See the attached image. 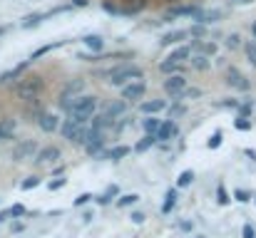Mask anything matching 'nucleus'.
I'll list each match as a JSON object with an SVG mask.
<instances>
[{
    "label": "nucleus",
    "mask_w": 256,
    "mask_h": 238,
    "mask_svg": "<svg viewBox=\"0 0 256 238\" xmlns=\"http://www.w3.org/2000/svg\"><path fill=\"white\" fill-rule=\"evenodd\" d=\"M94 109H97V97L94 94H82V97L75 99V107L68 112V119H72L80 127H87V122L92 119Z\"/></svg>",
    "instance_id": "1"
},
{
    "label": "nucleus",
    "mask_w": 256,
    "mask_h": 238,
    "mask_svg": "<svg viewBox=\"0 0 256 238\" xmlns=\"http://www.w3.org/2000/svg\"><path fill=\"white\" fill-rule=\"evenodd\" d=\"M42 89H45V79L40 77V75L20 77L18 84H15V94H18V99H22V102H35V99L42 94Z\"/></svg>",
    "instance_id": "2"
},
{
    "label": "nucleus",
    "mask_w": 256,
    "mask_h": 238,
    "mask_svg": "<svg viewBox=\"0 0 256 238\" xmlns=\"http://www.w3.org/2000/svg\"><path fill=\"white\" fill-rule=\"evenodd\" d=\"M137 79H144V70L137 67V65H122V67L110 70V82L114 87H120V89L124 84H130V82H137Z\"/></svg>",
    "instance_id": "3"
},
{
    "label": "nucleus",
    "mask_w": 256,
    "mask_h": 238,
    "mask_svg": "<svg viewBox=\"0 0 256 238\" xmlns=\"http://www.w3.org/2000/svg\"><path fill=\"white\" fill-rule=\"evenodd\" d=\"M38 152H40L38 142H35V139H25V142L15 144V149H12V161H25V159H32V157H38Z\"/></svg>",
    "instance_id": "4"
},
{
    "label": "nucleus",
    "mask_w": 256,
    "mask_h": 238,
    "mask_svg": "<svg viewBox=\"0 0 256 238\" xmlns=\"http://www.w3.org/2000/svg\"><path fill=\"white\" fill-rule=\"evenodd\" d=\"M144 92H147V82L144 79H137V82H130V84H124L122 87V99L130 104V102H140L142 97H144Z\"/></svg>",
    "instance_id": "5"
},
{
    "label": "nucleus",
    "mask_w": 256,
    "mask_h": 238,
    "mask_svg": "<svg viewBox=\"0 0 256 238\" xmlns=\"http://www.w3.org/2000/svg\"><path fill=\"white\" fill-rule=\"evenodd\" d=\"M162 89L170 94V97H182L186 92V77L184 75H172L170 79H164Z\"/></svg>",
    "instance_id": "6"
},
{
    "label": "nucleus",
    "mask_w": 256,
    "mask_h": 238,
    "mask_svg": "<svg viewBox=\"0 0 256 238\" xmlns=\"http://www.w3.org/2000/svg\"><path fill=\"white\" fill-rule=\"evenodd\" d=\"M226 84L234 87V89H242V92H249V89H252V82L244 77L236 67H229V70H226Z\"/></svg>",
    "instance_id": "7"
},
{
    "label": "nucleus",
    "mask_w": 256,
    "mask_h": 238,
    "mask_svg": "<svg viewBox=\"0 0 256 238\" xmlns=\"http://www.w3.org/2000/svg\"><path fill=\"white\" fill-rule=\"evenodd\" d=\"M124 112H127V102H124V99H114V102H110V104H104V107H102V114H104V117H110L112 122H117Z\"/></svg>",
    "instance_id": "8"
},
{
    "label": "nucleus",
    "mask_w": 256,
    "mask_h": 238,
    "mask_svg": "<svg viewBox=\"0 0 256 238\" xmlns=\"http://www.w3.org/2000/svg\"><path fill=\"white\" fill-rule=\"evenodd\" d=\"M179 134V127L172 122V119H162V124H160V129H157V142H170V139H174Z\"/></svg>",
    "instance_id": "9"
},
{
    "label": "nucleus",
    "mask_w": 256,
    "mask_h": 238,
    "mask_svg": "<svg viewBox=\"0 0 256 238\" xmlns=\"http://www.w3.org/2000/svg\"><path fill=\"white\" fill-rule=\"evenodd\" d=\"M199 10H202L199 5H174L170 10V15L164 17V22H170L172 17H196Z\"/></svg>",
    "instance_id": "10"
},
{
    "label": "nucleus",
    "mask_w": 256,
    "mask_h": 238,
    "mask_svg": "<svg viewBox=\"0 0 256 238\" xmlns=\"http://www.w3.org/2000/svg\"><path fill=\"white\" fill-rule=\"evenodd\" d=\"M38 127L50 134V132H58V129H60V119H58L55 114H50V112H42L40 119H38Z\"/></svg>",
    "instance_id": "11"
},
{
    "label": "nucleus",
    "mask_w": 256,
    "mask_h": 238,
    "mask_svg": "<svg viewBox=\"0 0 256 238\" xmlns=\"http://www.w3.org/2000/svg\"><path fill=\"white\" fill-rule=\"evenodd\" d=\"M147 2H150V0H122L120 15H137V12H142V10L147 7Z\"/></svg>",
    "instance_id": "12"
},
{
    "label": "nucleus",
    "mask_w": 256,
    "mask_h": 238,
    "mask_svg": "<svg viewBox=\"0 0 256 238\" xmlns=\"http://www.w3.org/2000/svg\"><path fill=\"white\" fill-rule=\"evenodd\" d=\"M164 109H167V99H150V102H142L140 104V112L147 114V117H152L157 112H164Z\"/></svg>",
    "instance_id": "13"
},
{
    "label": "nucleus",
    "mask_w": 256,
    "mask_h": 238,
    "mask_svg": "<svg viewBox=\"0 0 256 238\" xmlns=\"http://www.w3.org/2000/svg\"><path fill=\"white\" fill-rule=\"evenodd\" d=\"M28 65H30V60H25V62H20L18 67H12V70L2 72V75H0V84H10V82L20 79V77H22V72L28 70Z\"/></svg>",
    "instance_id": "14"
},
{
    "label": "nucleus",
    "mask_w": 256,
    "mask_h": 238,
    "mask_svg": "<svg viewBox=\"0 0 256 238\" xmlns=\"http://www.w3.org/2000/svg\"><path fill=\"white\" fill-rule=\"evenodd\" d=\"M82 89H85V79L75 77V79H70V82L62 87V92H60V94H65V97H82Z\"/></svg>",
    "instance_id": "15"
},
{
    "label": "nucleus",
    "mask_w": 256,
    "mask_h": 238,
    "mask_svg": "<svg viewBox=\"0 0 256 238\" xmlns=\"http://www.w3.org/2000/svg\"><path fill=\"white\" fill-rule=\"evenodd\" d=\"M60 157H62V154H60L58 147H42V149L38 152L35 161H38V164H50V161H58Z\"/></svg>",
    "instance_id": "16"
},
{
    "label": "nucleus",
    "mask_w": 256,
    "mask_h": 238,
    "mask_svg": "<svg viewBox=\"0 0 256 238\" xmlns=\"http://www.w3.org/2000/svg\"><path fill=\"white\" fill-rule=\"evenodd\" d=\"M216 20H222V12L219 10H199L196 12V17H194V22L196 25H209V22H216Z\"/></svg>",
    "instance_id": "17"
},
{
    "label": "nucleus",
    "mask_w": 256,
    "mask_h": 238,
    "mask_svg": "<svg viewBox=\"0 0 256 238\" xmlns=\"http://www.w3.org/2000/svg\"><path fill=\"white\" fill-rule=\"evenodd\" d=\"M50 15L48 12H30V15H25L22 20H20V25H22V30H32V27H38L42 20H48Z\"/></svg>",
    "instance_id": "18"
},
{
    "label": "nucleus",
    "mask_w": 256,
    "mask_h": 238,
    "mask_svg": "<svg viewBox=\"0 0 256 238\" xmlns=\"http://www.w3.org/2000/svg\"><path fill=\"white\" fill-rule=\"evenodd\" d=\"M189 37V30H172L167 35H162V40H160V45L162 47H170L174 42H182V40H186Z\"/></svg>",
    "instance_id": "19"
},
{
    "label": "nucleus",
    "mask_w": 256,
    "mask_h": 238,
    "mask_svg": "<svg viewBox=\"0 0 256 238\" xmlns=\"http://www.w3.org/2000/svg\"><path fill=\"white\" fill-rule=\"evenodd\" d=\"M82 45H85L90 52H102L104 50V40L100 35H85L82 37Z\"/></svg>",
    "instance_id": "20"
},
{
    "label": "nucleus",
    "mask_w": 256,
    "mask_h": 238,
    "mask_svg": "<svg viewBox=\"0 0 256 238\" xmlns=\"http://www.w3.org/2000/svg\"><path fill=\"white\" fill-rule=\"evenodd\" d=\"M167 60H170V62H179V65H182L184 60H192V47H189V45H182V47H176V50L172 52Z\"/></svg>",
    "instance_id": "21"
},
{
    "label": "nucleus",
    "mask_w": 256,
    "mask_h": 238,
    "mask_svg": "<svg viewBox=\"0 0 256 238\" xmlns=\"http://www.w3.org/2000/svg\"><path fill=\"white\" fill-rule=\"evenodd\" d=\"M127 154H130V147H124V144H122V147H112L110 152H102L100 157L110 159V161H120V159H124Z\"/></svg>",
    "instance_id": "22"
},
{
    "label": "nucleus",
    "mask_w": 256,
    "mask_h": 238,
    "mask_svg": "<svg viewBox=\"0 0 256 238\" xmlns=\"http://www.w3.org/2000/svg\"><path fill=\"white\" fill-rule=\"evenodd\" d=\"M176 199H179V189L174 186L167 191V196H164V204H162V214H170L172 209H174V204H176Z\"/></svg>",
    "instance_id": "23"
},
{
    "label": "nucleus",
    "mask_w": 256,
    "mask_h": 238,
    "mask_svg": "<svg viewBox=\"0 0 256 238\" xmlns=\"http://www.w3.org/2000/svg\"><path fill=\"white\" fill-rule=\"evenodd\" d=\"M154 144H157V137H154V134H144V137L134 144V152H137V154H142V152H147V149H150V147H154Z\"/></svg>",
    "instance_id": "24"
},
{
    "label": "nucleus",
    "mask_w": 256,
    "mask_h": 238,
    "mask_svg": "<svg viewBox=\"0 0 256 238\" xmlns=\"http://www.w3.org/2000/svg\"><path fill=\"white\" fill-rule=\"evenodd\" d=\"M160 124H162V119H157V117H144V119H142V129H144V134H157Z\"/></svg>",
    "instance_id": "25"
},
{
    "label": "nucleus",
    "mask_w": 256,
    "mask_h": 238,
    "mask_svg": "<svg viewBox=\"0 0 256 238\" xmlns=\"http://www.w3.org/2000/svg\"><path fill=\"white\" fill-rule=\"evenodd\" d=\"M192 67L199 70V72H206V70L212 67V62H209L206 55H194V57H192Z\"/></svg>",
    "instance_id": "26"
},
{
    "label": "nucleus",
    "mask_w": 256,
    "mask_h": 238,
    "mask_svg": "<svg viewBox=\"0 0 256 238\" xmlns=\"http://www.w3.org/2000/svg\"><path fill=\"white\" fill-rule=\"evenodd\" d=\"M160 72H164V75H182V72H184V67H182L179 62H170V60H164V62L160 65Z\"/></svg>",
    "instance_id": "27"
},
{
    "label": "nucleus",
    "mask_w": 256,
    "mask_h": 238,
    "mask_svg": "<svg viewBox=\"0 0 256 238\" xmlns=\"http://www.w3.org/2000/svg\"><path fill=\"white\" fill-rule=\"evenodd\" d=\"M194 47L199 50V55H206V57H212V55L216 52V45H214V42H202V40H194Z\"/></svg>",
    "instance_id": "28"
},
{
    "label": "nucleus",
    "mask_w": 256,
    "mask_h": 238,
    "mask_svg": "<svg viewBox=\"0 0 256 238\" xmlns=\"http://www.w3.org/2000/svg\"><path fill=\"white\" fill-rule=\"evenodd\" d=\"M192 181H194V171L186 169V171H182V174L176 176V189H186Z\"/></svg>",
    "instance_id": "29"
},
{
    "label": "nucleus",
    "mask_w": 256,
    "mask_h": 238,
    "mask_svg": "<svg viewBox=\"0 0 256 238\" xmlns=\"http://www.w3.org/2000/svg\"><path fill=\"white\" fill-rule=\"evenodd\" d=\"M137 201H140V194H124V196L117 199V206L120 209H127V206H134Z\"/></svg>",
    "instance_id": "30"
},
{
    "label": "nucleus",
    "mask_w": 256,
    "mask_h": 238,
    "mask_svg": "<svg viewBox=\"0 0 256 238\" xmlns=\"http://www.w3.org/2000/svg\"><path fill=\"white\" fill-rule=\"evenodd\" d=\"M65 42H68V40H62V42H55V45H45V47H40V50H35V52L30 55V62H32V60H40L42 55H48L50 50H55V47H60V45H65Z\"/></svg>",
    "instance_id": "31"
},
{
    "label": "nucleus",
    "mask_w": 256,
    "mask_h": 238,
    "mask_svg": "<svg viewBox=\"0 0 256 238\" xmlns=\"http://www.w3.org/2000/svg\"><path fill=\"white\" fill-rule=\"evenodd\" d=\"M40 184H42L40 176H28L25 181H20V189H22V191H32V189H38Z\"/></svg>",
    "instance_id": "32"
},
{
    "label": "nucleus",
    "mask_w": 256,
    "mask_h": 238,
    "mask_svg": "<svg viewBox=\"0 0 256 238\" xmlns=\"http://www.w3.org/2000/svg\"><path fill=\"white\" fill-rule=\"evenodd\" d=\"M244 52H246V60L252 62V67H256V40L244 42Z\"/></svg>",
    "instance_id": "33"
},
{
    "label": "nucleus",
    "mask_w": 256,
    "mask_h": 238,
    "mask_svg": "<svg viewBox=\"0 0 256 238\" xmlns=\"http://www.w3.org/2000/svg\"><path fill=\"white\" fill-rule=\"evenodd\" d=\"M216 201H219L222 206H226V204L232 201V199H229V194H226V186H224V184H219V186H216Z\"/></svg>",
    "instance_id": "34"
},
{
    "label": "nucleus",
    "mask_w": 256,
    "mask_h": 238,
    "mask_svg": "<svg viewBox=\"0 0 256 238\" xmlns=\"http://www.w3.org/2000/svg\"><path fill=\"white\" fill-rule=\"evenodd\" d=\"M236 112H239V117H244V119H249V117H252V112H254V104H252V102L246 99L244 104H239V109H236Z\"/></svg>",
    "instance_id": "35"
},
{
    "label": "nucleus",
    "mask_w": 256,
    "mask_h": 238,
    "mask_svg": "<svg viewBox=\"0 0 256 238\" xmlns=\"http://www.w3.org/2000/svg\"><path fill=\"white\" fill-rule=\"evenodd\" d=\"M222 142H224V134H222V129H216V132L209 137V149H216V147H222Z\"/></svg>",
    "instance_id": "36"
},
{
    "label": "nucleus",
    "mask_w": 256,
    "mask_h": 238,
    "mask_svg": "<svg viewBox=\"0 0 256 238\" xmlns=\"http://www.w3.org/2000/svg\"><path fill=\"white\" fill-rule=\"evenodd\" d=\"M234 127H236L239 132H249V129H252V119H244V117H236V119H234Z\"/></svg>",
    "instance_id": "37"
},
{
    "label": "nucleus",
    "mask_w": 256,
    "mask_h": 238,
    "mask_svg": "<svg viewBox=\"0 0 256 238\" xmlns=\"http://www.w3.org/2000/svg\"><path fill=\"white\" fill-rule=\"evenodd\" d=\"M206 35V25H194L192 30H189V37H196V40H202Z\"/></svg>",
    "instance_id": "38"
},
{
    "label": "nucleus",
    "mask_w": 256,
    "mask_h": 238,
    "mask_svg": "<svg viewBox=\"0 0 256 238\" xmlns=\"http://www.w3.org/2000/svg\"><path fill=\"white\" fill-rule=\"evenodd\" d=\"M226 47H229V50H236V47H242V37H239L236 32H232V35L226 37Z\"/></svg>",
    "instance_id": "39"
},
{
    "label": "nucleus",
    "mask_w": 256,
    "mask_h": 238,
    "mask_svg": "<svg viewBox=\"0 0 256 238\" xmlns=\"http://www.w3.org/2000/svg\"><path fill=\"white\" fill-rule=\"evenodd\" d=\"M234 199L242 201V204H246V201H252V191H246V189H236V191H234Z\"/></svg>",
    "instance_id": "40"
},
{
    "label": "nucleus",
    "mask_w": 256,
    "mask_h": 238,
    "mask_svg": "<svg viewBox=\"0 0 256 238\" xmlns=\"http://www.w3.org/2000/svg\"><path fill=\"white\" fill-rule=\"evenodd\" d=\"M28 214V209L22 206V204H15V206H10V216L12 219H20V216H25Z\"/></svg>",
    "instance_id": "41"
},
{
    "label": "nucleus",
    "mask_w": 256,
    "mask_h": 238,
    "mask_svg": "<svg viewBox=\"0 0 256 238\" xmlns=\"http://www.w3.org/2000/svg\"><path fill=\"white\" fill-rule=\"evenodd\" d=\"M239 104H242V102H236V99H224V102H216V107H224V109H239Z\"/></svg>",
    "instance_id": "42"
},
{
    "label": "nucleus",
    "mask_w": 256,
    "mask_h": 238,
    "mask_svg": "<svg viewBox=\"0 0 256 238\" xmlns=\"http://www.w3.org/2000/svg\"><path fill=\"white\" fill-rule=\"evenodd\" d=\"M102 7H104L110 15H120V7H117L114 2H110V0H104V2H102Z\"/></svg>",
    "instance_id": "43"
},
{
    "label": "nucleus",
    "mask_w": 256,
    "mask_h": 238,
    "mask_svg": "<svg viewBox=\"0 0 256 238\" xmlns=\"http://www.w3.org/2000/svg\"><path fill=\"white\" fill-rule=\"evenodd\" d=\"M92 199H94L92 194H80V196L75 199V206H85L87 201H92Z\"/></svg>",
    "instance_id": "44"
},
{
    "label": "nucleus",
    "mask_w": 256,
    "mask_h": 238,
    "mask_svg": "<svg viewBox=\"0 0 256 238\" xmlns=\"http://www.w3.org/2000/svg\"><path fill=\"white\" fill-rule=\"evenodd\" d=\"M65 184H68L65 179H55V181H50V184H48V189H50V191H58V189H62Z\"/></svg>",
    "instance_id": "45"
},
{
    "label": "nucleus",
    "mask_w": 256,
    "mask_h": 238,
    "mask_svg": "<svg viewBox=\"0 0 256 238\" xmlns=\"http://www.w3.org/2000/svg\"><path fill=\"white\" fill-rule=\"evenodd\" d=\"M130 219H132V224H137V226H142V224H144V219H147V216H144V214H142V211H134V214H132V216H130Z\"/></svg>",
    "instance_id": "46"
},
{
    "label": "nucleus",
    "mask_w": 256,
    "mask_h": 238,
    "mask_svg": "<svg viewBox=\"0 0 256 238\" xmlns=\"http://www.w3.org/2000/svg\"><path fill=\"white\" fill-rule=\"evenodd\" d=\"M242 234H244V238H256V234H254V226H252V224H244V229H242Z\"/></svg>",
    "instance_id": "47"
},
{
    "label": "nucleus",
    "mask_w": 256,
    "mask_h": 238,
    "mask_svg": "<svg viewBox=\"0 0 256 238\" xmlns=\"http://www.w3.org/2000/svg\"><path fill=\"white\" fill-rule=\"evenodd\" d=\"M94 201H97V204H100V206H107V204H110V201H112V194H102V196H97V199H94Z\"/></svg>",
    "instance_id": "48"
},
{
    "label": "nucleus",
    "mask_w": 256,
    "mask_h": 238,
    "mask_svg": "<svg viewBox=\"0 0 256 238\" xmlns=\"http://www.w3.org/2000/svg\"><path fill=\"white\" fill-rule=\"evenodd\" d=\"M8 139H12V132H10V129H5V127L0 124V142H8Z\"/></svg>",
    "instance_id": "49"
},
{
    "label": "nucleus",
    "mask_w": 256,
    "mask_h": 238,
    "mask_svg": "<svg viewBox=\"0 0 256 238\" xmlns=\"http://www.w3.org/2000/svg\"><path fill=\"white\" fill-rule=\"evenodd\" d=\"M70 5H72V7H87V5H90V0H72Z\"/></svg>",
    "instance_id": "50"
},
{
    "label": "nucleus",
    "mask_w": 256,
    "mask_h": 238,
    "mask_svg": "<svg viewBox=\"0 0 256 238\" xmlns=\"http://www.w3.org/2000/svg\"><path fill=\"white\" fill-rule=\"evenodd\" d=\"M20 231H25V224H20V221L12 224V234H20Z\"/></svg>",
    "instance_id": "51"
},
{
    "label": "nucleus",
    "mask_w": 256,
    "mask_h": 238,
    "mask_svg": "<svg viewBox=\"0 0 256 238\" xmlns=\"http://www.w3.org/2000/svg\"><path fill=\"white\" fill-rule=\"evenodd\" d=\"M172 114H184V107H182V104H174V107H172Z\"/></svg>",
    "instance_id": "52"
},
{
    "label": "nucleus",
    "mask_w": 256,
    "mask_h": 238,
    "mask_svg": "<svg viewBox=\"0 0 256 238\" xmlns=\"http://www.w3.org/2000/svg\"><path fill=\"white\" fill-rule=\"evenodd\" d=\"M179 229H182V231H192V224H189V221H182Z\"/></svg>",
    "instance_id": "53"
},
{
    "label": "nucleus",
    "mask_w": 256,
    "mask_h": 238,
    "mask_svg": "<svg viewBox=\"0 0 256 238\" xmlns=\"http://www.w3.org/2000/svg\"><path fill=\"white\" fill-rule=\"evenodd\" d=\"M8 219H10V211H0V224L8 221Z\"/></svg>",
    "instance_id": "54"
},
{
    "label": "nucleus",
    "mask_w": 256,
    "mask_h": 238,
    "mask_svg": "<svg viewBox=\"0 0 256 238\" xmlns=\"http://www.w3.org/2000/svg\"><path fill=\"white\" fill-rule=\"evenodd\" d=\"M82 221H85V224H90V221H92V214H90V211H85V216H82Z\"/></svg>",
    "instance_id": "55"
},
{
    "label": "nucleus",
    "mask_w": 256,
    "mask_h": 238,
    "mask_svg": "<svg viewBox=\"0 0 256 238\" xmlns=\"http://www.w3.org/2000/svg\"><path fill=\"white\" fill-rule=\"evenodd\" d=\"M164 2H170V5H182V0H164Z\"/></svg>",
    "instance_id": "56"
},
{
    "label": "nucleus",
    "mask_w": 256,
    "mask_h": 238,
    "mask_svg": "<svg viewBox=\"0 0 256 238\" xmlns=\"http://www.w3.org/2000/svg\"><path fill=\"white\" fill-rule=\"evenodd\" d=\"M252 35H254V40H256V22L252 25Z\"/></svg>",
    "instance_id": "57"
},
{
    "label": "nucleus",
    "mask_w": 256,
    "mask_h": 238,
    "mask_svg": "<svg viewBox=\"0 0 256 238\" xmlns=\"http://www.w3.org/2000/svg\"><path fill=\"white\" fill-rule=\"evenodd\" d=\"M8 32V27H0V35H5Z\"/></svg>",
    "instance_id": "58"
},
{
    "label": "nucleus",
    "mask_w": 256,
    "mask_h": 238,
    "mask_svg": "<svg viewBox=\"0 0 256 238\" xmlns=\"http://www.w3.org/2000/svg\"><path fill=\"white\" fill-rule=\"evenodd\" d=\"M232 2H252V0H232Z\"/></svg>",
    "instance_id": "59"
},
{
    "label": "nucleus",
    "mask_w": 256,
    "mask_h": 238,
    "mask_svg": "<svg viewBox=\"0 0 256 238\" xmlns=\"http://www.w3.org/2000/svg\"><path fill=\"white\" fill-rule=\"evenodd\" d=\"M194 238H204V236H194Z\"/></svg>",
    "instance_id": "60"
},
{
    "label": "nucleus",
    "mask_w": 256,
    "mask_h": 238,
    "mask_svg": "<svg viewBox=\"0 0 256 238\" xmlns=\"http://www.w3.org/2000/svg\"><path fill=\"white\" fill-rule=\"evenodd\" d=\"M254 204H256V199H254Z\"/></svg>",
    "instance_id": "61"
}]
</instances>
